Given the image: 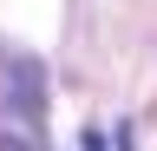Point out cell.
Segmentation results:
<instances>
[{"instance_id": "6da1fadb", "label": "cell", "mask_w": 157, "mask_h": 151, "mask_svg": "<svg viewBox=\"0 0 157 151\" xmlns=\"http://www.w3.org/2000/svg\"><path fill=\"white\" fill-rule=\"evenodd\" d=\"M7 85H13V112H26V118L46 105V99H39V66L33 59H13L7 66Z\"/></svg>"}, {"instance_id": "7a4b0ae2", "label": "cell", "mask_w": 157, "mask_h": 151, "mask_svg": "<svg viewBox=\"0 0 157 151\" xmlns=\"http://www.w3.org/2000/svg\"><path fill=\"white\" fill-rule=\"evenodd\" d=\"M78 151H105V145H98V138H92V131H85V138H78Z\"/></svg>"}]
</instances>
